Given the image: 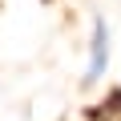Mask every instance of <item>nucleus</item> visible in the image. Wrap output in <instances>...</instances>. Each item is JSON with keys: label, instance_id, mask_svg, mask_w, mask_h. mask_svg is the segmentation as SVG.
<instances>
[{"label": "nucleus", "instance_id": "nucleus-1", "mask_svg": "<svg viewBox=\"0 0 121 121\" xmlns=\"http://www.w3.org/2000/svg\"><path fill=\"white\" fill-rule=\"evenodd\" d=\"M109 65V28L105 20H93V44H89V69H85V85H93Z\"/></svg>", "mask_w": 121, "mask_h": 121}]
</instances>
